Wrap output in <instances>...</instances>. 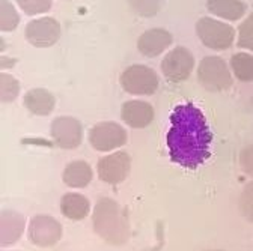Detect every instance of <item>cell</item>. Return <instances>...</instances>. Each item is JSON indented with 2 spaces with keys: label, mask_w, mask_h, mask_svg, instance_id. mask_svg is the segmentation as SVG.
<instances>
[{
  "label": "cell",
  "mask_w": 253,
  "mask_h": 251,
  "mask_svg": "<svg viewBox=\"0 0 253 251\" xmlns=\"http://www.w3.org/2000/svg\"><path fill=\"white\" fill-rule=\"evenodd\" d=\"M128 134L118 122L104 120L93 125L89 131V143L98 152H112L126 144Z\"/></svg>",
  "instance_id": "6"
},
{
  "label": "cell",
  "mask_w": 253,
  "mask_h": 251,
  "mask_svg": "<svg viewBox=\"0 0 253 251\" xmlns=\"http://www.w3.org/2000/svg\"><path fill=\"white\" fill-rule=\"evenodd\" d=\"M173 42V36L169 30L162 27L148 29L137 39V50L145 57H157L163 54Z\"/></svg>",
  "instance_id": "12"
},
{
  "label": "cell",
  "mask_w": 253,
  "mask_h": 251,
  "mask_svg": "<svg viewBox=\"0 0 253 251\" xmlns=\"http://www.w3.org/2000/svg\"><path fill=\"white\" fill-rule=\"evenodd\" d=\"M50 136L60 149H76L83 142V125L73 116H59L50 123Z\"/></svg>",
  "instance_id": "11"
},
{
  "label": "cell",
  "mask_w": 253,
  "mask_h": 251,
  "mask_svg": "<svg viewBox=\"0 0 253 251\" xmlns=\"http://www.w3.org/2000/svg\"><path fill=\"white\" fill-rule=\"evenodd\" d=\"M92 227L103 241L115 247L126 244L131 236V227L122 206L110 197H103L95 203Z\"/></svg>",
  "instance_id": "2"
},
{
  "label": "cell",
  "mask_w": 253,
  "mask_h": 251,
  "mask_svg": "<svg viewBox=\"0 0 253 251\" xmlns=\"http://www.w3.org/2000/svg\"><path fill=\"white\" fill-rule=\"evenodd\" d=\"M195 29L201 42L210 50L223 51L235 42V29L223 20L202 17L196 21Z\"/></svg>",
  "instance_id": "3"
},
{
  "label": "cell",
  "mask_w": 253,
  "mask_h": 251,
  "mask_svg": "<svg viewBox=\"0 0 253 251\" xmlns=\"http://www.w3.org/2000/svg\"><path fill=\"white\" fill-rule=\"evenodd\" d=\"M60 212L71 221H82L90 214V202L80 193H67L60 199Z\"/></svg>",
  "instance_id": "17"
},
{
  "label": "cell",
  "mask_w": 253,
  "mask_h": 251,
  "mask_svg": "<svg viewBox=\"0 0 253 251\" xmlns=\"http://www.w3.org/2000/svg\"><path fill=\"white\" fill-rule=\"evenodd\" d=\"M166 143L170 160L185 169H196L211 153L212 134L208 122L193 103L175 107L170 114Z\"/></svg>",
  "instance_id": "1"
},
{
  "label": "cell",
  "mask_w": 253,
  "mask_h": 251,
  "mask_svg": "<svg viewBox=\"0 0 253 251\" xmlns=\"http://www.w3.org/2000/svg\"><path fill=\"white\" fill-rule=\"evenodd\" d=\"M20 24V14L11 0H0V30L3 34L12 32Z\"/></svg>",
  "instance_id": "20"
},
{
  "label": "cell",
  "mask_w": 253,
  "mask_h": 251,
  "mask_svg": "<svg viewBox=\"0 0 253 251\" xmlns=\"http://www.w3.org/2000/svg\"><path fill=\"white\" fill-rule=\"evenodd\" d=\"M250 103H252V106H253V97H252V100H250Z\"/></svg>",
  "instance_id": "28"
},
{
  "label": "cell",
  "mask_w": 253,
  "mask_h": 251,
  "mask_svg": "<svg viewBox=\"0 0 253 251\" xmlns=\"http://www.w3.org/2000/svg\"><path fill=\"white\" fill-rule=\"evenodd\" d=\"M62 34L60 23L53 17H41L30 20L24 27L26 41L37 48L53 47Z\"/></svg>",
  "instance_id": "8"
},
{
  "label": "cell",
  "mask_w": 253,
  "mask_h": 251,
  "mask_svg": "<svg viewBox=\"0 0 253 251\" xmlns=\"http://www.w3.org/2000/svg\"><path fill=\"white\" fill-rule=\"evenodd\" d=\"M196 67V60L193 53L188 48L178 45L168 51L162 60V72L165 78L170 83H182L190 75Z\"/></svg>",
  "instance_id": "7"
},
{
  "label": "cell",
  "mask_w": 253,
  "mask_h": 251,
  "mask_svg": "<svg viewBox=\"0 0 253 251\" xmlns=\"http://www.w3.org/2000/svg\"><path fill=\"white\" fill-rule=\"evenodd\" d=\"M20 90L21 84L18 78L6 72L0 74V101H2V104L14 103L20 95Z\"/></svg>",
  "instance_id": "21"
},
{
  "label": "cell",
  "mask_w": 253,
  "mask_h": 251,
  "mask_svg": "<svg viewBox=\"0 0 253 251\" xmlns=\"http://www.w3.org/2000/svg\"><path fill=\"white\" fill-rule=\"evenodd\" d=\"M237 47L253 51V12L249 14L237 29Z\"/></svg>",
  "instance_id": "22"
},
{
  "label": "cell",
  "mask_w": 253,
  "mask_h": 251,
  "mask_svg": "<svg viewBox=\"0 0 253 251\" xmlns=\"http://www.w3.org/2000/svg\"><path fill=\"white\" fill-rule=\"evenodd\" d=\"M198 81L208 92H225L234 83L226 60L220 56H205L198 67Z\"/></svg>",
  "instance_id": "4"
},
{
  "label": "cell",
  "mask_w": 253,
  "mask_h": 251,
  "mask_svg": "<svg viewBox=\"0 0 253 251\" xmlns=\"http://www.w3.org/2000/svg\"><path fill=\"white\" fill-rule=\"evenodd\" d=\"M232 75L243 83L253 81V54L247 51H240L232 54L229 60Z\"/></svg>",
  "instance_id": "19"
},
{
  "label": "cell",
  "mask_w": 253,
  "mask_h": 251,
  "mask_svg": "<svg viewBox=\"0 0 253 251\" xmlns=\"http://www.w3.org/2000/svg\"><path fill=\"white\" fill-rule=\"evenodd\" d=\"M126 3L136 15L151 18L160 11L162 0H126Z\"/></svg>",
  "instance_id": "23"
},
{
  "label": "cell",
  "mask_w": 253,
  "mask_h": 251,
  "mask_svg": "<svg viewBox=\"0 0 253 251\" xmlns=\"http://www.w3.org/2000/svg\"><path fill=\"white\" fill-rule=\"evenodd\" d=\"M62 233V224L51 215H35L27 226L29 241L40 248L56 245L60 241Z\"/></svg>",
  "instance_id": "10"
},
{
  "label": "cell",
  "mask_w": 253,
  "mask_h": 251,
  "mask_svg": "<svg viewBox=\"0 0 253 251\" xmlns=\"http://www.w3.org/2000/svg\"><path fill=\"white\" fill-rule=\"evenodd\" d=\"M18 8L29 17L44 15L51 9V0H15Z\"/></svg>",
  "instance_id": "25"
},
{
  "label": "cell",
  "mask_w": 253,
  "mask_h": 251,
  "mask_svg": "<svg viewBox=\"0 0 253 251\" xmlns=\"http://www.w3.org/2000/svg\"><path fill=\"white\" fill-rule=\"evenodd\" d=\"M15 62H17L15 59H14V60H9V59H8V56L5 57V54H3V56H2V70L12 68V67L15 65Z\"/></svg>",
  "instance_id": "27"
},
{
  "label": "cell",
  "mask_w": 253,
  "mask_h": 251,
  "mask_svg": "<svg viewBox=\"0 0 253 251\" xmlns=\"http://www.w3.org/2000/svg\"><path fill=\"white\" fill-rule=\"evenodd\" d=\"M93 179V172L89 163L83 160H76L67 164L62 172V180L70 188H84Z\"/></svg>",
  "instance_id": "18"
},
{
  "label": "cell",
  "mask_w": 253,
  "mask_h": 251,
  "mask_svg": "<svg viewBox=\"0 0 253 251\" xmlns=\"http://www.w3.org/2000/svg\"><path fill=\"white\" fill-rule=\"evenodd\" d=\"M155 111L154 107L140 100H130L122 104L121 107V119L126 125V127L131 128H146L148 125L154 120Z\"/></svg>",
  "instance_id": "14"
},
{
  "label": "cell",
  "mask_w": 253,
  "mask_h": 251,
  "mask_svg": "<svg viewBox=\"0 0 253 251\" xmlns=\"http://www.w3.org/2000/svg\"><path fill=\"white\" fill-rule=\"evenodd\" d=\"M26 216L14 209H5L0 214V245L3 248L17 244L26 230Z\"/></svg>",
  "instance_id": "13"
},
{
  "label": "cell",
  "mask_w": 253,
  "mask_h": 251,
  "mask_svg": "<svg viewBox=\"0 0 253 251\" xmlns=\"http://www.w3.org/2000/svg\"><path fill=\"white\" fill-rule=\"evenodd\" d=\"M23 104L29 113L35 116H48L56 108V98L48 89L35 87L24 93Z\"/></svg>",
  "instance_id": "15"
},
{
  "label": "cell",
  "mask_w": 253,
  "mask_h": 251,
  "mask_svg": "<svg viewBox=\"0 0 253 251\" xmlns=\"http://www.w3.org/2000/svg\"><path fill=\"white\" fill-rule=\"evenodd\" d=\"M207 11L223 21H238L247 12L243 0H207Z\"/></svg>",
  "instance_id": "16"
},
{
  "label": "cell",
  "mask_w": 253,
  "mask_h": 251,
  "mask_svg": "<svg viewBox=\"0 0 253 251\" xmlns=\"http://www.w3.org/2000/svg\"><path fill=\"white\" fill-rule=\"evenodd\" d=\"M238 163H240L241 170L246 175L253 176V144L244 146L241 149L240 156H238Z\"/></svg>",
  "instance_id": "26"
},
{
  "label": "cell",
  "mask_w": 253,
  "mask_h": 251,
  "mask_svg": "<svg viewBox=\"0 0 253 251\" xmlns=\"http://www.w3.org/2000/svg\"><path fill=\"white\" fill-rule=\"evenodd\" d=\"M121 87L136 97H149L154 95L160 84L157 72L146 65H131L122 71L119 77Z\"/></svg>",
  "instance_id": "5"
},
{
  "label": "cell",
  "mask_w": 253,
  "mask_h": 251,
  "mask_svg": "<svg viewBox=\"0 0 253 251\" xmlns=\"http://www.w3.org/2000/svg\"><path fill=\"white\" fill-rule=\"evenodd\" d=\"M211 251H221V250H211Z\"/></svg>",
  "instance_id": "29"
},
{
  "label": "cell",
  "mask_w": 253,
  "mask_h": 251,
  "mask_svg": "<svg viewBox=\"0 0 253 251\" xmlns=\"http://www.w3.org/2000/svg\"><path fill=\"white\" fill-rule=\"evenodd\" d=\"M238 211L249 223H253V180L247 182L238 197Z\"/></svg>",
  "instance_id": "24"
},
{
  "label": "cell",
  "mask_w": 253,
  "mask_h": 251,
  "mask_svg": "<svg viewBox=\"0 0 253 251\" xmlns=\"http://www.w3.org/2000/svg\"><path fill=\"white\" fill-rule=\"evenodd\" d=\"M131 172V156L125 150H116L109 153L97 163L98 179L109 185L122 183Z\"/></svg>",
  "instance_id": "9"
}]
</instances>
